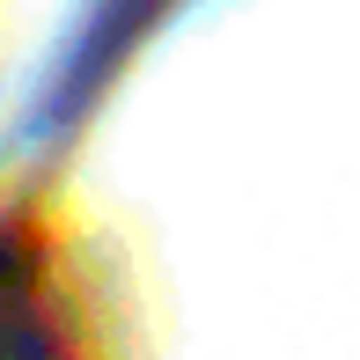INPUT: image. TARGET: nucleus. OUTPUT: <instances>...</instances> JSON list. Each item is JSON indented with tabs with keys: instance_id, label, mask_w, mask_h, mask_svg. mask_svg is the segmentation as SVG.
I'll return each instance as SVG.
<instances>
[]
</instances>
